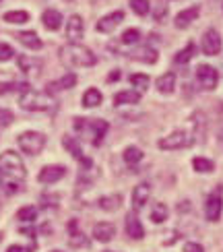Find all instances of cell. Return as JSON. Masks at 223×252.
<instances>
[{
	"label": "cell",
	"instance_id": "obj_1",
	"mask_svg": "<svg viewBox=\"0 0 223 252\" xmlns=\"http://www.w3.org/2000/svg\"><path fill=\"white\" fill-rule=\"evenodd\" d=\"M27 170L21 155L15 151L0 153V184L4 186L8 194H15L21 190V182L25 180Z\"/></svg>",
	"mask_w": 223,
	"mask_h": 252
},
{
	"label": "cell",
	"instance_id": "obj_2",
	"mask_svg": "<svg viewBox=\"0 0 223 252\" xmlns=\"http://www.w3.org/2000/svg\"><path fill=\"white\" fill-rule=\"evenodd\" d=\"M60 60L68 68H87L97 64V56L83 44H66L60 50Z\"/></svg>",
	"mask_w": 223,
	"mask_h": 252
},
{
	"label": "cell",
	"instance_id": "obj_3",
	"mask_svg": "<svg viewBox=\"0 0 223 252\" xmlns=\"http://www.w3.org/2000/svg\"><path fill=\"white\" fill-rule=\"evenodd\" d=\"M21 108L27 112H52L56 110V99L50 95L48 91H33L29 89L25 93H21Z\"/></svg>",
	"mask_w": 223,
	"mask_h": 252
},
{
	"label": "cell",
	"instance_id": "obj_4",
	"mask_svg": "<svg viewBox=\"0 0 223 252\" xmlns=\"http://www.w3.org/2000/svg\"><path fill=\"white\" fill-rule=\"evenodd\" d=\"M223 215V184H217L205 198V219L217 223Z\"/></svg>",
	"mask_w": 223,
	"mask_h": 252
},
{
	"label": "cell",
	"instance_id": "obj_5",
	"mask_svg": "<svg viewBox=\"0 0 223 252\" xmlns=\"http://www.w3.org/2000/svg\"><path fill=\"white\" fill-rule=\"evenodd\" d=\"M17 143H19V149L23 153H27V155H39L41 151H44L48 139L41 132H37V130H27V132L19 134Z\"/></svg>",
	"mask_w": 223,
	"mask_h": 252
},
{
	"label": "cell",
	"instance_id": "obj_6",
	"mask_svg": "<svg viewBox=\"0 0 223 252\" xmlns=\"http://www.w3.org/2000/svg\"><path fill=\"white\" fill-rule=\"evenodd\" d=\"M194 77H196L198 87L203 91H213L219 85V70L211 64H198Z\"/></svg>",
	"mask_w": 223,
	"mask_h": 252
},
{
	"label": "cell",
	"instance_id": "obj_7",
	"mask_svg": "<svg viewBox=\"0 0 223 252\" xmlns=\"http://www.w3.org/2000/svg\"><path fill=\"white\" fill-rule=\"evenodd\" d=\"M192 143V139L188 136L186 130H174L169 132L167 136H161V139L157 141V147L161 151H178V149H184Z\"/></svg>",
	"mask_w": 223,
	"mask_h": 252
},
{
	"label": "cell",
	"instance_id": "obj_8",
	"mask_svg": "<svg viewBox=\"0 0 223 252\" xmlns=\"http://www.w3.org/2000/svg\"><path fill=\"white\" fill-rule=\"evenodd\" d=\"M223 50V39L219 35V31L209 27L203 37H200V52H203L205 56H219Z\"/></svg>",
	"mask_w": 223,
	"mask_h": 252
},
{
	"label": "cell",
	"instance_id": "obj_9",
	"mask_svg": "<svg viewBox=\"0 0 223 252\" xmlns=\"http://www.w3.org/2000/svg\"><path fill=\"white\" fill-rule=\"evenodd\" d=\"M62 147L77 159L81 165H83V170H91V165H93V161L89 159V157H85L83 155V149H81V145H79V139H74V136H70V134H64L62 136Z\"/></svg>",
	"mask_w": 223,
	"mask_h": 252
},
{
	"label": "cell",
	"instance_id": "obj_10",
	"mask_svg": "<svg viewBox=\"0 0 223 252\" xmlns=\"http://www.w3.org/2000/svg\"><path fill=\"white\" fill-rule=\"evenodd\" d=\"M124 232H126V236H128L130 240H143L145 238V225L141 223L139 215H136L134 211L126 215V219H124Z\"/></svg>",
	"mask_w": 223,
	"mask_h": 252
},
{
	"label": "cell",
	"instance_id": "obj_11",
	"mask_svg": "<svg viewBox=\"0 0 223 252\" xmlns=\"http://www.w3.org/2000/svg\"><path fill=\"white\" fill-rule=\"evenodd\" d=\"M66 176V167L64 165H44L37 174V180L41 184H54Z\"/></svg>",
	"mask_w": 223,
	"mask_h": 252
},
{
	"label": "cell",
	"instance_id": "obj_12",
	"mask_svg": "<svg viewBox=\"0 0 223 252\" xmlns=\"http://www.w3.org/2000/svg\"><path fill=\"white\" fill-rule=\"evenodd\" d=\"M85 33V21L79 15H70L66 21V37L70 44H79V39Z\"/></svg>",
	"mask_w": 223,
	"mask_h": 252
},
{
	"label": "cell",
	"instance_id": "obj_13",
	"mask_svg": "<svg viewBox=\"0 0 223 252\" xmlns=\"http://www.w3.org/2000/svg\"><path fill=\"white\" fill-rule=\"evenodd\" d=\"M149 198H151V184L149 182H139L134 186V190H132V209H134V213L141 211V209L149 203Z\"/></svg>",
	"mask_w": 223,
	"mask_h": 252
},
{
	"label": "cell",
	"instance_id": "obj_14",
	"mask_svg": "<svg viewBox=\"0 0 223 252\" xmlns=\"http://www.w3.org/2000/svg\"><path fill=\"white\" fill-rule=\"evenodd\" d=\"M128 58L130 60H136V62H145V64H155V62L159 60V54H157V50L153 46H139L136 50L128 52Z\"/></svg>",
	"mask_w": 223,
	"mask_h": 252
},
{
	"label": "cell",
	"instance_id": "obj_15",
	"mask_svg": "<svg viewBox=\"0 0 223 252\" xmlns=\"http://www.w3.org/2000/svg\"><path fill=\"white\" fill-rule=\"evenodd\" d=\"M122 21H124V13H122V10H114V13L101 17L97 21V25H95V29H97L99 33H112V31L122 23Z\"/></svg>",
	"mask_w": 223,
	"mask_h": 252
},
{
	"label": "cell",
	"instance_id": "obj_16",
	"mask_svg": "<svg viewBox=\"0 0 223 252\" xmlns=\"http://www.w3.org/2000/svg\"><path fill=\"white\" fill-rule=\"evenodd\" d=\"M198 15H200V4H192V6L184 8V10H180V13L176 15V19H174L176 29H186V27H190V25H192V21L198 19Z\"/></svg>",
	"mask_w": 223,
	"mask_h": 252
},
{
	"label": "cell",
	"instance_id": "obj_17",
	"mask_svg": "<svg viewBox=\"0 0 223 252\" xmlns=\"http://www.w3.org/2000/svg\"><path fill=\"white\" fill-rule=\"evenodd\" d=\"M89 128H91V136H93L91 145L99 147L103 143V139H105V134H108V130H110V122L103 120V118H95V120H91Z\"/></svg>",
	"mask_w": 223,
	"mask_h": 252
},
{
	"label": "cell",
	"instance_id": "obj_18",
	"mask_svg": "<svg viewBox=\"0 0 223 252\" xmlns=\"http://www.w3.org/2000/svg\"><path fill=\"white\" fill-rule=\"evenodd\" d=\"M116 236V225L110 223V221H99V223H95L93 225V238L97 240V242L101 244H108L112 242Z\"/></svg>",
	"mask_w": 223,
	"mask_h": 252
},
{
	"label": "cell",
	"instance_id": "obj_19",
	"mask_svg": "<svg viewBox=\"0 0 223 252\" xmlns=\"http://www.w3.org/2000/svg\"><path fill=\"white\" fill-rule=\"evenodd\" d=\"M77 75H74V72H66L64 77H60L58 81H52V83H48L46 85V91L50 93H56V91H64V89H70V87H74L77 85Z\"/></svg>",
	"mask_w": 223,
	"mask_h": 252
},
{
	"label": "cell",
	"instance_id": "obj_20",
	"mask_svg": "<svg viewBox=\"0 0 223 252\" xmlns=\"http://www.w3.org/2000/svg\"><path fill=\"white\" fill-rule=\"evenodd\" d=\"M155 85H157V91L161 93V95H172L176 91V72H172V70L163 72V75L157 79Z\"/></svg>",
	"mask_w": 223,
	"mask_h": 252
},
{
	"label": "cell",
	"instance_id": "obj_21",
	"mask_svg": "<svg viewBox=\"0 0 223 252\" xmlns=\"http://www.w3.org/2000/svg\"><path fill=\"white\" fill-rule=\"evenodd\" d=\"M139 101H141V91H134V89H124L114 95L116 106H134Z\"/></svg>",
	"mask_w": 223,
	"mask_h": 252
},
{
	"label": "cell",
	"instance_id": "obj_22",
	"mask_svg": "<svg viewBox=\"0 0 223 252\" xmlns=\"http://www.w3.org/2000/svg\"><path fill=\"white\" fill-rule=\"evenodd\" d=\"M17 39H19L25 48H29V50H41V48H44V41L37 37L35 31H19Z\"/></svg>",
	"mask_w": 223,
	"mask_h": 252
},
{
	"label": "cell",
	"instance_id": "obj_23",
	"mask_svg": "<svg viewBox=\"0 0 223 252\" xmlns=\"http://www.w3.org/2000/svg\"><path fill=\"white\" fill-rule=\"evenodd\" d=\"M41 23H44L46 29L56 31L62 25V15L58 13V10H54V8H46L44 13H41Z\"/></svg>",
	"mask_w": 223,
	"mask_h": 252
},
{
	"label": "cell",
	"instance_id": "obj_24",
	"mask_svg": "<svg viewBox=\"0 0 223 252\" xmlns=\"http://www.w3.org/2000/svg\"><path fill=\"white\" fill-rule=\"evenodd\" d=\"M196 52H198V48H196L194 41H188V44H186L182 50L176 52L174 62H176V64H188V62L196 56Z\"/></svg>",
	"mask_w": 223,
	"mask_h": 252
},
{
	"label": "cell",
	"instance_id": "obj_25",
	"mask_svg": "<svg viewBox=\"0 0 223 252\" xmlns=\"http://www.w3.org/2000/svg\"><path fill=\"white\" fill-rule=\"evenodd\" d=\"M68 238H70V246H87L89 242H87V238L83 236V232H81V227H79V223H77V219H70L68 221Z\"/></svg>",
	"mask_w": 223,
	"mask_h": 252
},
{
	"label": "cell",
	"instance_id": "obj_26",
	"mask_svg": "<svg viewBox=\"0 0 223 252\" xmlns=\"http://www.w3.org/2000/svg\"><path fill=\"white\" fill-rule=\"evenodd\" d=\"M192 170L198 172V174H213L215 172V161L209 159V157L196 155V157H192Z\"/></svg>",
	"mask_w": 223,
	"mask_h": 252
},
{
	"label": "cell",
	"instance_id": "obj_27",
	"mask_svg": "<svg viewBox=\"0 0 223 252\" xmlns=\"http://www.w3.org/2000/svg\"><path fill=\"white\" fill-rule=\"evenodd\" d=\"M120 205H122V194H108L97 201V207L103 209V211H116V209H120Z\"/></svg>",
	"mask_w": 223,
	"mask_h": 252
},
{
	"label": "cell",
	"instance_id": "obj_28",
	"mask_svg": "<svg viewBox=\"0 0 223 252\" xmlns=\"http://www.w3.org/2000/svg\"><path fill=\"white\" fill-rule=\"evenodd\" d=\"M101 101H103V95H101L99 89L91 87V89L85 91V95H83V106L85 108H97V106H101Z\"/></svg>",
	"mask_w": 223,
	"mask_h": 252
},
{
	"label": "cell",
	"instance_id": "obj_29",
	"mask_svg": "<svg viewBox=\"0 0 223 252\" xmlns=\"http://www.w3.org/2000/svg\"><path fill=\"white\" fill-rule=\"evenodd\" d=\"M151 221L153 223H163V221H167V217H169V209H167V205L165 203H155L153 205V209H151Z\"/></svg>",
	"mask_w": 223,
	"mask_h": 252
},
{
	"label": "cell",
	"instance_id": "obj_30",
	"mask_svg": "<svg viewBox=\"0 0 223 252\" xmlns=\"http://www.w3.org/2000/svg\"><path fill=\"white\" fill-rule=\"evenodd\" d=\"M122 157H124V161L128 163V165H136V163H141V161H143L145 153H143V149H139V147L130 145V147H126V149H124Z\"/></svg>",
	"mask_w": 223,
	"mask_h": 252
},
{
	"label": "cell",
	"instance_id": "obj_31",
	"mask_svg": "<svg viewBox=\"0 0 223 252\" xmlns=\"http://www.w3.org/2000/svg\"><path fill=\"white\" fill-rule=\"evenodd\" d=\"M17 219H19V221H23V223H33L37 219V207H33V205L21 207L17 211Z\"/></svg>",
	"mask_w": 223,
	"mask_h": 252
},
{
	"label": "cell",
	"instance_id": "obj_32",
	"mask_svg": "<svg viewBox=\"0 0 223 252\" xmlns=\"http://www.w3.org/2000/svg\"><path fill=\"white\" fill-rule=\"evenodd\" d=\"M17 62H19V68L23 72H27V75L29 72H37L39 70V60L31 58V56H19Z\"/></svg>",
	"mask_w": 223,
	"mask_h": 252
},
{
	"label": "cell",
	"instance_id": "obj_33",
	"mask_svg": "<svg viewBox=\"0 0 223 252\" xmlns=\"http://www.w3.org/2000/svg\"><path fill=\"white\" fill-rule=\"evenodd\" d=\"M13 91H21V93L29 91V83H17V81L0 83V95H4V93H13Z\"/></svg>",
	"mask_w": 223,
	"mask_h": 252
},
{
	"label": "cell",
	"instance_id": "obj_34",
	"mask_svg": "<svg viewBox=\"0 0 223 252\" xmlns=\"http://www.w3.org/2000/svg\"><path fill=\"white\" fill-rule=\"evenodd\" d=\"M2 19L6 21V23L19 25V23H27V21H29V13H27V10H8V13H4Z\"/></svg>",
	"mask_w": 223,
	"mask_h": 252
},
{
	"label": "cell",
	"instance_id": "obj_35",
	"mask_svg": "<svg viewBox=\"0 0 223 252\" xmlns=\"http://www.w3.org/2000/svg\"><path fill=\"white\" fill-rule=\"evenodd\" d=\"M130 81V85L136 87L139 91H145L149 87V83H151V79H149V75H145V72H134V75L128 77Z\"/></svg>",
	"mask_w": 223,
	"mask_h": 252
},
{
	"label": "cell",
	"instance_id": "obj_36",
	"mask_svg": "<svg viewBox=\"0 0 223 252\" xmlns=\"http://www.w3.org/2000/svg\"><path fill=\"white\" fill-rule=\"evenodd\" d=\"M130 8L134 10V15L147 17L151 13V2H149V0H130Z\"/></svg>",
	"mask_w": 223,
	"mask_h": 252
},
{
	"label": "cell",
	"instance_id": "obj_37",
	"mask_svg": "<svg viewBox=\"0 0 223 252\" xmlns=\"http://www.w3.org/2000/svg\"><path fill=\"white\" fill-rule=\"evenodd\" d=\"M139 39H141V31L136 29V27L126 29L124 33L120 35V41H122V44H126V46H132V44H136Z\"/></svg>",
	"mask_w": 223,
	"mask_h": 252
},
{
	"label": "cell",
	"instance_id": "obj_38",
	"mask_svg": "<svg viewBox=\"0 0 223 252\" xmlns=\"http://www.w3.org/2000/svg\"><path fill=\"white\" fill-rule=\"evenodd\" d=\"M10 58H15V50L13 46H8V44H2L0 41V62H6Z\"/></svg>",
	"mask_w": 223,
	"mask_h": 252
},
{
	"label": "cell",
	"instance_id": "obj_39",
	"mask_svg": "<svg viewBox=\"0 0 223 252\" xmlns=\"http://www.w3.org/2000/svg\"><path fill=\"white\" fill-rule=\"evenodd\" d=\"M15 120V114L10 110H0V126H8Z\"/></svg>",
	"mask_w": 223,
	"mask_h": 252
},
{
	"label": "cell",
	"instance_id": "obj_40",
	"mask_svg": "<svg viewBox=\"0 0 223 252\" xmlns=\"http://www.w3.org/2000/svg\"><path fill=\"white\" fill-rule=\"evenodd\" d=\"M182 252H205V246L198 244V242H186Z\"/></svg>",
	"mask_w": 223,
	"mask_h": 252
},
{
	"label": "cell",
	"instance_id": "obj_41",
	"mask_svg": "<svg viewBox=\"0 0 223 252\" xmlns=\"http://www.w3.org/2000/svg\"><path fill=\"white\" fill-rule=\"evenodd\" d=\"M167 15V2H161V4H159L157 8H155V13H153V19L155 21H161L163 17Z\"/></svg>",
	"mask_w": 223,
	"mask_h": 252
},
{
	"label": "cell",
	"instance_id": "obj_42",
	"mask_svg": "<svg viewBox=\"0 0 223 252\" xmlns=\"http://www.w3.org/2000/svg\"><path fill=\"white\" fill-rule=\"evenodd\" d=\"M120 77H122V72H120L118 68H116V70H112L110 75H108V83H116V81H118Z\"/></svg>",
	"mask_w": 223,
	"mask_h": 252
},
{
	"label": "cell",
	"instance_id": "obj_43",
	"mask_svg": "<svg viewBox=\"0 0 223 252\" xmlns=\"http://www.w3.org/2000/svg\"><path fill=\"white\" fill-rule=\"evenodd\" d=\"M6 252H25V248H23V246H19V244H13V246H8Z\"/></svg>",
	"mask_w": 223,
	"mask_h": 252
},
{
	"label": "cell",
	"instance_id": "obj_44",
	"mask_svg": "<svg viewBox=\"0 0 223 252\" xmlns=\"http://www.w3.org/2000/svg\"><path fill=\"white\" fill-rule=\"evenodd\" d=\"M50 252H62V250H50Z\"/></svg>",
	"mask_w": 223,
	"mask_h": 252
}]
</instances>
